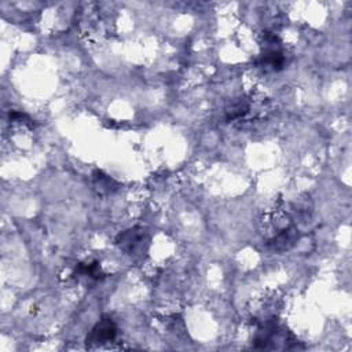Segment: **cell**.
I'll return each mask as SVG.
<instances>
[{
    "label": "cell",
    "instance_id": "obj_7",
    "mask_svg": "<svg viewBox=\"0 0 352 352\" xmlns=\"http://www.w3.org/2000/svg\"><path fill=\"white\" fill-rule=\"evenodd\" d=\"M74 275L85 276V278L95 279V280L102 279V278L104 276L98 261H92V263H78V264L76 265Z\"/></svg>",
    "mask_w": 352,
    "mask_h": 352
},
{
    "label": "cell",
    "instance_id": "obj_3",
    "mask_svg": "<svg viewBox=\"0 0 352 352\" xmlns=\"http://www.w3.org/2000/svg\"><path fill=\"white\" fill-rule=\"evenodd\" d=\"M118 336V327L114 319L109 315H103L89 330L85 337V344L88 348L102 346L113 342Z\"/></svg>",
    "mask_w": 352,
    "mask_h": 352
},
{
    "label": "cell",
    "instance_id": "obj_5",
    "mask_svg": "<svg viewBox=\"0 0 352 352\" xmlns=\"http://www.w3.org/2000/svg\"><path fill=\"white\" fill-rule=\"evenodd\" d=\"M300 231L296 226H289L276 232L268 242L267 249L272 253H283L290 250L298 241Z\"/></svg>",
    "mask_w": 352,
    "mask_h": 352
},
{
    "label": "cell",
    "instance_id": "obj_6",
    "mask_svg": "<svg viewBox=\"0 0 352 352\" xmlns=\"http://www.w3.org/2000/svg\"><path fill=\"white\" fill-rule=\"evenodd\" d=\"M92 186L99 195H110L118 188V183L100 169L92 172Z\"/></svg>",
    "mask_w": 352,
    "mask_h": 352
},
{
    "label": "cell",
    "instance_id": "obj_8",
    "mask_svg": "<svg viewBox=\"0 0 352 352\" xmlns=\"http://www.w3.org/2000/svg\"><path fill=\"white\" fill-rule=\"evenodd\" d=\"M8 120L10 122H23V124H28V125H32V118L22 113V111H10L8 113Z\"/></svg>",
    "mask_w": 352,
    "mask_h": 352
},
{
    "label": "cell",
    "instance_id": "obj_2",
    "mask_svg": "<svg viewBox=\"0 0 352 352\" xmlns=\"http://www.w3.org/2000/svg\"><path fill=\"white\" fill-rule=\"evenodd\" d=\"M116 246L129 257H142L148 252L151 236L142 227H132L116 236Z\"/></svg>",
    "mask_w": 352,
    "mask_h": 352
},
{
    "label": "cell",
    "instance_id": "obj_4",
    "mask_svg": "<svg viewBox=\"0 0 352 352\" xmlns=\"http://www.w3.org/2000/svg\"><path fill=\"white\" fill-rule=\"evenodd\" d=\"M285 52L280 47V43L275 34L264 36V47L258 56V65L274 72H279L285 67Z\"/></svg>",
    "mask_w": 352,
    "mask_h": 352
},
{
    "label": "cell",
    "instance_id": "obj_1",
    "mask_svg": "<svg viewBox=\"0 0 352 352\" xmlns=\"http://www.w3.org/2000/svg\"><path fill=\"white\" fill-rule=\"evenodd\" d=\"M297 338L276 319H265L261 322L254 333L252 346L254 349H298L304 346L297 345Z\"/></svg>",
    "mask_w": 352,
    "mask_h": 352
}]
</instances>
